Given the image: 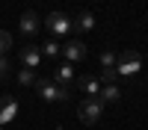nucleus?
I'll use <instances>...</instances> for the list:
<instances>
[{"label":"nucleus","mask_w":148,"mask_h":130,"mask_svg":"<svg viewBox=\"0 0 148 130\" xmlns=\"http://www.w3.org/2000/svg\"><path fill=\"white\" fill-rule=\"evenodd\" d=\"M39 50H42V56H47V59H56L59 53H62V44H59L56 39H51V42H45Z\"/></svg>","instance_id":"nucleus-13"},{"label":"nucleus","mask_w":148,"mask_h":130,"mask_svg":"<svg viewBox=\"0 0 148 130\" xmlns=\"http://www.w3.org/2000/svg\"><path fill=\"white\" fill-rule=\"evenodd\" d=\"M33 89L39 92V98L47 101V103H68V98H71L68 89H65V86H59V83H53L51 77H39Z\"/></svg>","instance_id":"nucleus-1"},{"label":"nucleus","mask_w":148,"mask_h":130,"mask_svg":"<svg viewBox=\"0 0 148 130\" xmlns=\"http://www.w3.org/2000/svg\"><path fill=\"white\" fill-rule=\"evenodd\" d=\"M18 59L24 62V68H33V71H36V65H42V50H39V47H33V44H27V47H21Z\"/></svg>","instance_id":"nucleus-10"},{"label":"nucleus","mask_w":148,"mask_h":130,"mask_svg":"<svg viewBox=\"0 0 148 130\" xmlns=\"http://www.w3.org/2000/svg\"><path fill=\"white\" fill-rule=\"evenodd\" d=\"M45 27H47V33L53 35V39H65L68 33H74V21L65 15V12H51V15L45 18Z\"/></svg>","instance_id":"nucleus-2"},{"label":"nucleus","mask_w":148,"mask_h":130,"mask_svg":"<svg viewBox=\"0 0 148 130\" xmlns=\"http://www.w3.org/2000/svg\"><path fill=\"white\" fill-rule=\"evenodd\" d=\"M101 115H104V101H101V98H86V101L77 106V118H80L83 124L101 121Z\"/></svg>","instance_id":"nucleus-4"},{"label":"nucleus","mask_w":148,"mask_h":130,"mask_svg":"<svg viewBox=\"0 0 148 130\" xmlns=\"http://www.w3.org/2000/svg\"><path fill=\"white\" fill-rule=\"evenodd\" d=\"M98 98L104 101V106H107V103H116V101L121 98V89L116 86V83H104V86H101V92H98Z\"/></svg>","instance_id":"nucleus-12"},{"label":"nucleus","mask_w":148,"mask_h":130,"mask_svg":"<svg viewBox=\"0 0 148 130\" xmlns=\"http://www.w3.org/2000/svg\"><path fill=\"white\" fill-rule=\"evenodd\" d=\"M101 83H116L119 74H116V68H101V77H98Z\"/></svg>","instance_id":"nucleus-16"},{"label":"nucleus","mask_w":148,"mask_h":130,"mask_svg":"<svg viewBox=\"0 0 148 130\" xmlns=\"http://www.w3.org/2000/svg\"><path fill=\"white\" fill-rule=\"evenodd\" d=\"M18 33H21V35H39V33H42V18L36 15L33 9H27V12L21 15V21H18Z\"/></svg>","instance_id":"nucleus-5"},{"label":"nucleus","mask_w":148,"mask_h":130,"mask_svg":"<svg viewBox=\"0 0 148 130\" xmlns=\"http://www.w3.org/2000/svg\"><path fill=\"white\" fill-rule=\"evenodd\" d=\"M36 80H39V77H36L33 68H21L18 71V83H21V86H36Z\"/></svg>","instance_id":"nucleus-14"},{"label":"nucleus","mask_w":148,"mask_h":130,"mask_svg":"<svg viewBox=\"0 0 148 130\" xmlns=\"http://www.w3.org/2000/svg\"><path fill=\"white\" fill-rule=\"evenodd\" d=\"M6 74H9V59L0 56V80H6Z\"/></svg>","instance_id":"nucleus-18"},{"label":"nucleus","mask_w":148,"mask_h":130,"mask_svg":"<svg viewBox=\"0 0 148 130\" xmlns=\"http://www.w3.org/2000/svg\"><path fill=\"white\" fill-rule=\"evenodd\" d=\"M15 115H18V101L9 98V95H3V98H0V127L9 124Z\"/></svg>","instance_id":"nucleus-7"},{"label":"nucleus","mask_w":148,"mask_h":130,"mask_svg":"<svg viewBox=\"0 0 148 130\" xmlns=\"http://www.w3.org/2000/svg\"><path fill=\"white\" fill-rule=\"evenodd\" d=\"M116 59H119V53H101V68H116Z\"/></svg>","instance_id":"nucleus-17"},{"label":"nucleus","mask_w":148,"mask_h":130,"mask_svg":"<svg viewBox=\"0 0 148 130\" xmlns=\"http://www.w3.org/2000/svg\"><path fill=\"white\" fill-rule=\"evenodd\" d=\"M51 80L68 89V83H74V80H77V74H74V65H71V62H62V65H56V71H53V77H51Z\"/></svg>","instance_id":"nucleus-9"},{"label":"nucleus","mask_w":148,"mask_h":130,"mask_svg":"<svg viewBox=\"0 0 148 130\" xmlns=\"http://www.w3.org/2000/svg\"><path fill=\"white\" fill-rule=\"evenodd\" d=\"M139 68H142V59H139L136 50H125V53L116 59V74H119V80H121V77H125V80L136 77Z\"/></svg>","instance_id":"nucleus-3"},{"label":"nucleus","mask_w":148,"mask_h":130,"mask_svg":"<svg viewBox=\"0 0 148 130\" xmlns=\"http://www.w3.org/2000/svg\"><path fill=\"white\" fill-rule=\"evenodd\" d=\"M86 44L80 42V39H68L65 44H62V53L59 56H65V62H80V59H86Z\"/></svg>","instance_id":"nucleus-6"},{"label":"nucleus","mask_w":148,"mask_h":130,"mask_svg":"<svg viewBox=\"0 0 148 130\" xmlns=\"http://www.w3.org/2000/svg\"><path fill=\"white\" fill-rule=\"evenodd\" d=\"M74 21V33H92L95 30V15L92 12H77V18H71Z\"/></svg>","instance_id":"nucleus-11"},{"label":"nucleus","mask_w":148,"mask_h":130,"mask_svg":"<svg viewBox=\"0 0 148 130\" xmlns=\"http://www.w3.org/2000/svg\"><path fill=\"white\" fill-rule=\"evenodd\" d=\"M74 83H77V89H80V92H86V98H98V92H101V86H104L98 77H89V74L77 77Z\"/></svg>","instance_id":"nucleus-8"},{"label":"nucleus","mask_w":148,"mask_h":130,"mask_svg":"<svg viewBox=\"0 0 148 130\" xmlns=\"http://www.w3.org/2000/svg\"><path fill=\"white\" fill-rule=\"evenodd\" d=\"M9 47H12V33L0 30V56H6V53H9Z\"/></svg>","instance_id":"nucleus-15"}]
</instances>
